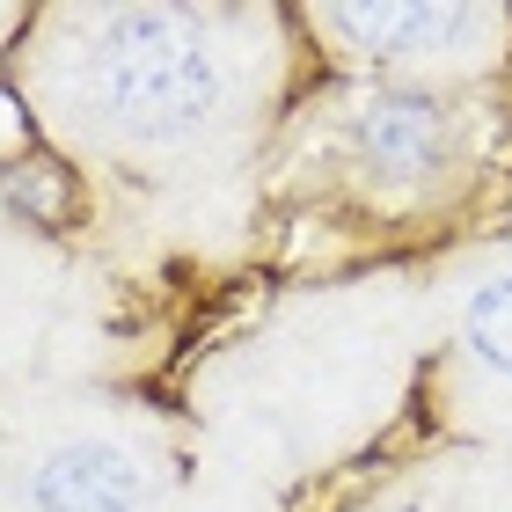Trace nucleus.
Masks as SVG:
<instances>
[{"mask_svg":"<svg viewBox=\"0 0 512 512\" xmlns=\"http://www.w3.org/2000/svg\"><path fill=\"white\" fill-rule=\"evenodd\" d=\"M322 22L344 30L359 52H374V59H417V52H432V44L476 30L469 8H330Z\"/></svg>","mask_w":512,"mask_h":512,"instance_id":"4","label":"nucleus"},{"mask_svg":"<svg viewBox=\"0 0 512 512\" xmlns=\"http://www.w3.org/2000/svg\"><path fill=\"white\" fill-rule=\"evenodd\" d=\"M30 505L37 512H139L147 483H139L132 454L118 447H59L30 476Z\"/></svg>","mask_w":512,"mask_h":512,"instance_id":"3","label":"nucleus"},{"mask_svg":"<svg viewBox=\"0 0 512 512\" xmlns=\"http://www.w3.org/2000/svg\"><path fill=\"white\" fill-rule=\"evenodd\" d=\"M461 337H469V352H476L483 366L512 374V278H491V286H476L469 315H461Z\"/></svg>","mask_w":512,"mask_h":512,"instance_id":"5","label":"nucleus"},{"mask_svg":"<svg viewBox=\"0 0 512 512\" xmlns=\"http://www.w3.org/2000/svg\"><path fill=\"white\" fill-rule=\"evenodd\" d=\"M8 198H15L30 220L52 227V220L66 213V176L52 169V161H22V169H8Z\"/></svg>","mask_w":512,"mask_h":512,"instance_id":"6","label":"nucleus"},{"mask_svg":"<svg viewBox=\"0 0 512 512\" xmlns=\"http://www.w3.org/2000/svg\"><path fill=\"white\" fill-rule=\"evenodd\" d=\"M352 147L374 176L417 183L432 169H447L454 147V110L425 96V88H366L352 103Z\"/></svg>","mask_w":512,"mask_h":512,"instance_id":"2","label":"nucleus"},{"mask_svg":"<svg viewBox=\"0 0 512 512\" xmlns=\"http://www.w3.org/2000/svg\"><path fill=\"white\" fill-rule=\"evenodd\" d=\"M96 96L132 139H191L220 110V66L183 15H118L96 52Z\"/></svg>","mask_w":512,"mask_h":512,"instance_id":"1","label":"nucleus"}]
</instances>
